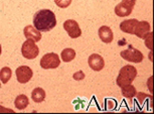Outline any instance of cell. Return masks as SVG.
Masks as SVG:
<instances>
[{
  "label": "cell",
  "instance_id": "cell-1",
  "mask_svg": "<svg viewBox=\"0 0 154 114\" xmlns=\"http://www.w3.org/2000/svg\"><path fill=\"white\" fill-rule=\"evenodd\" d=\"M33 25L39 31H49L57 25V17L49 9H40L33 15Z\"/></svg>",
  "mask_w": 154,
  "mask_h": 114
},
{
  "label": "cell",
  "instance_id": "cell-2",
  "mask_svg": "<svg viewBox=\"0 0 154 114\" xmlns=\"http://www.w3.org/2000/svg\"><path fill=\"white\" fill-rule=\"evenodd\" d=\"M136 77H137V69L134 66L126 65L121 68L116 83L120 88H123L125 86L132 84V82L135 80Z\"/></svg>",
  "mask_w": 154,
  "mask_h": 114
},
{
  "label": "cell",
  "instance_id": "cell-3",
  "mask_svg": "<svg viewBox=\"0 0 154 114\" xmlns=\"http://www.w3.org/2000/svg\"><path fill=\"white\" fill-rule=\"evenodd\" d=\"M21 54L25 59L27 60H33L38 55L39 49L36 46V43L31 40H27L23 43L21 46Z\"/></svg>",
  "mask_w": 154,
  "mask_h": 114
},
{
  "label": "cell",
  "instance_id": "cell-4",
  "mask_svg": "<svg viewBox=\"0 0 154 114\" xmlns=\"http://www.w3.org/2000/svg\"><path fill=\"white\" fill-rule=\"evenodd\" d=\"M39 65L45 70L57 69V67L60 65V57L57 54H54V52H48V54H45L42 58V60H40Z\"/></svg>",
  "mask_w": 154,
  "mask_h": 114
},
{
  "label": "cell",
  "instance_id": "cell-5",
  "mask_svg": "<svg viewBox=\"0 0 154 114\" xmlns=\"http://www.w3.org/2000/svg\"><path fill=\"white\" fill-rule=\"evenodd\" d=\"M136 0H122L119 4L116 5L115 13L117 16L125 17L129 16L132 13L133 8L135 6Z\"/></svg>",
  "mask_w": 154,
  "mask_h": 114
},
{
  "label": "cell",
  "instance_id": "cell-6",
  "mask_svg": "<svg viewBox=\"0 0 154 114\" xmlns=\"http://www.w3.org/2000/svg\"><path fill=\"white\" fill-rule=\"evenodd\" d=\"M120 55L123 58L124 60L128 61V62L131 63H141L143 61V54L137 49L134 48H129L127 49H124L120 52Z\"/></svg>",
  "mask_w": 154,
  "mask_h": 114
},
{
  "label": "cell",
  "instance_id": "cell-7",
  "mask_svg": "<svg viewBox=\"0 0 154 114\" xmlns=\"http://www.w3.org/2000/svg\"><path fill=\"white\" fill-rule=\"evenodd\" d=\"M63 28L68 33L69 36L72 37V39H78V37L82 36V30H81L79 23L74 19L66 20L65 23H63Z\"/></svg>",
  "mask_w": 154,
  "mask_h": 114
},
{
  "label": "cell",
  "instance_id": "cell-8",
  "mask_svg": "<svg viewBox=\"0 0 154 114\" xmlns=\"http://www.w3.org/2000/svg\"><path fill=\"white\" fill-rule=\"evenodd\" d=\"M16 79L19 83L25 84L28 81H30V79L32 78L33 72L28 66H20L16 69Z\"/></svg>",
  "mask_w": 154,
  "mask_h": 114
},
{
  "label": "cell",
  "instance_id": "cell-9",
  "mask_svg": "<svg viewBox=\"0 0 154 114\" xmlns=\"http://www.w3.org/2000/svg\"><path fill=\"white\" fill-rule=\"evenodd\" d=\"M88 64L90 68L95 72H100L105 67V61H104L103 57H101L98 54H92L90 55L88 59Z\"/></svg>",
  "mask_w": 154,
  "mask_h": 114
},
{
  "label": "cell",
  "instance_id": "cell-10",
  "mask_svg": "<svg viewBox=\"0 0 154 114\" xmlns=\"http://www.w3.org/2000/svg\"><path fill=\"white\" fill-rule=\"evenodd\" d=\"M150 28H151V26L148 21H145V20L138 21V23L135 26L134 34L137 36L139 39H144V37L150 33Z\"/></svg>",
  "mask_w": 154,
  "mask_h": 114
},
{
  "label": "cell",
  "instance_id": "cell-11",
  "mask_svg": "<svg viewBox=\"0 0 154 114\" xmlns=\"http://www.w3.org/2000/svg\"><path fill=\"white\" fill-rule=\"evenodd\" d=\"M23 33H24V36L26 37V40H31L34 43L40 42V40H42V33L37 30L32 25L25 26L24 30H23Z\"/></svg>",
  "mask_w": 154,
  "mask_h": 114
},
{
  "label": "cell",
  "instance_id": "cell-12",
  "mask_svg": "<svg viewBox=\"0 0 154 114\" xmlns=\"http://www.w3.org/2000/svg\"><path fill=\"white\" fill-rule=\"evenodd\" d=\"M99 37L101 39V40L105 43H110L113 42V39H114V33L111 28L109 26L103 25L99 28Z\"/></svg>",
  "mask_w": 154,
  "mask_h": 114
},
{
  "label": "cell",
  "instance_id": "cell-13",
  "mask_svg": "<svg viewBox=\"0 0 154 114\" xmlns=\"http://www.w3.org/2000/svg\"><path fill=\"white\" fill-rule=\"evenodd\" d=\"M137 23H138V20L135 18L124 20V21L121 22V24H120V30L125 33L134 34V30H135V26Z\"/></svg>",
  "mask_w": 154,
  "mask_h": 114
},
{
  "label": "cell",
  "instance_id": "cell-14",
  "mask_svg": "<svg viewBox=\"0 0 154 114\" xmlns=\"http://www.w3.org/2000/svg\"><path fill=\"white\" fill-rule=\"evenodd\" d=\"M31 98L35 103H42L45 99V91L40 87H37L31 92Z\"/></svg>",
  "mask_w": 154,
  "mask_h": 114
},
{
  "label": "cell",
  "instance_id": "cell-15",
  "mask_svg": "<svg viewBox=\"0 0 154 114\" xmlns=\"http://www.w3.org/2000/svg\"><path fill=\"white\" fill-rule=\"evenodd\" d=\"M28 104H29V100H28L27 96L24 94L18 95L16 97L15 101H14V105H15V107L18 110L25 109V108L28 106Z\"/></svg>",
  "mask_w": 154,
  "mask_h": 114
},
{
  "label": "cell",
  "instance_id": "cell-16",
  "mask_svg": "<svg viewBox=\"0 0 154 114\" xmlns=\"http://www.w3.org/2000/svg\"><path fill=\"white\" fill-rule=\"evenodd\" d=\"M60 57H62V60L65 63H69L75 58V52L74 49L71 48L65 49L62 52V54H60Z\"/></svg>",
  "mask_w": 154,
  "mask_h": 114
},
{
  "label": "cell",
  "instance_id": "cell-17",
  "mask_svg": "<svg viewBox=\"0 0 154 114\" xmlns=\"http://www.w3.org/2000/svg\"><path fill=\"white\" fill-rule=\"evenodd\" d=\"M121 89H122V95H123L125 98L130 99V100H131L133 97H135L136 94H137V91H136L135 87L131 84L128 85V86H125Z\"/></svg>",
  "mask_w": 154,
  "mask_h": 114
},
{
  "label": "cell",
  "instance_id": "cell-18",
  "mask_svg": "<svg viewBox=\"0 0 154 114\" xmlns=\"http://www.w3.org/2000/svg\"><path fill=\"white\" fill-rule=\"evenodd\" d=\"M11 76H12V71L8 67H4V68L0 70V81L3 84H6L10 80Z\"/></svg>",
  "mask_w": 154,
  "mask_h": 114
},
{
  "label": "cell",
  "instance_id": "cell-19",
  "mask_svg": "<svg viewBox=\"0 0 154 114\" xmlns=\"http://www.w3.org/2000/svg\"><path fill=\"white\" fill-rule=\"evenodd\" d=\"M72 0H54V3L60 8H68L72 4Z\"/></svg>",
  "mask_w": 154,
  "mask_h": 114
},
{
  "label": "cell",
  "instance_id": "cell-20",
  "mask_svg": "<svg viewBox=\"0 0 154 114\" xmlns=\"http://www.w3.org/2000/svg\"><path fill=\"white\" fill-rule=\"evenodd\" d=\"M152 39H153L152 33H149L143 39V40H145V46H146L149 49H152V43H152Z\"/></svg>",
  "mask_w": 154,
  "mask_h": 114
},
{
  "label": "cell",
  "instance_id": "cell-21",
  "mask_svg": "<svg viewBox=\"0 0 154 114\" xmlns=\"http://www.w3.org/2000/svg\"><path fill=\"white\" fill-rule=\"evenodd\" d=\"M85 77H86L85 73L83 71H78L72 75V78H74V80H75V81H82L85 79Z\"/></svg>",
  "mask_w": 154,
  "mask_h": 114
},
{
  "label": "cell",
  "instance_id": "cell-22",
  "mask_svg": "<svg viewBox=\"0 0 154 114\" xmlns=\"http://www.w3.org/2000/svg\"><path fill=\"white\" fill-rule=\"evenodd\" d=\"M0 110L1 111H9V112H13V110H11V109H5V108H2V107H0Z\"/></svg>",
  "mask_w": 154,
  "mask_h": 114
},
{
  "label": "cell",
  "instance_id": "cell-23",
  "mask_svg": "<svg viewBox=\"0 0 154 114\" xmlns=\"http://www.w3.org/2000/svg\"><path fill=\"white\" fill-rule=\"evenodd\" d=\"M1 52H2V49H1V45H0V55H1Z\"/></svg>",
  "mask_w": 154,
  "mask_h": 114
},
{
  "label": "cell",
  "instance_id": "cell-24",
  "mask_svg": "<svg viewBox=\"0 0 154 114\" xmlns=\"http://www.w3.org/2000/svg\"><path fill=\"white\" fill-rule=\"evenodd\" d=\"M0 86H1V85H0Z\"/></svg>",
  "mask_w": 154,
  "mask_h": 114
}]
</instances>
